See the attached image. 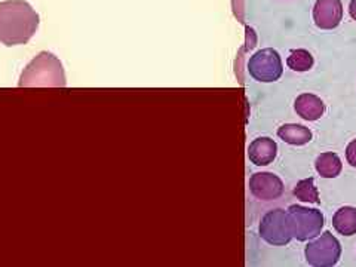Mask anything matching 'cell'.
Returning <instances> with one entry per match:
<instances>
[{"mask_svg":"<svg viewBox=\"0 0 356 267\" xmlns=\"http://www.w3.org/2000/svg\"><path fill=\"white\" fill-rule=\"evenodd\" d=\"M341 255V245L336 236H332L330 232L309 242L306 247V261L315 267H331L336 266Z\"/></svg>","mask_w":356,"mask_h":267,"instance_id":"4","label":"cell"},{"mask_svg":"<svg viewBox=\"0 0 356 267\" xmlns=\"http://www.w3.org/2000/svg\"><path fill=\"white\" fill-rule=\"evenodd\" d=\"M277 136L281 140H284L288 144L293 146H305V144L310 143L312 132L309 128L297 124H286L277 129Z\"/></svg>","mask_w":356,"mask_h":267,"instance_id":"12","label":"cell"},{"mask_svg":"<svg viewBox=\"0 0 356 267\" xmlns=\"http://www.w3.org/2000/svg\"><path fill=\"white\" fill-rule=\"evenodd\" d=\"M343 18L340 0H318L314 8L315 24L322 30L336 29Z\"/></svg>","mask_w":356,"mask_h":267,"instance_id":"8","label":"cell"},{"mask_svg":"<svg viewBox=\"0 0 356 267\" xmlns=\"http://www.w3.org/2000/svg\"><path fill=\"white\" fill-rule=\"evenodd\" d=\"M294 195L297 199L303 200V202L309 204H319V192L315 186L314 178H306V180L298 181L296 188H294Z\"/></svg>","mask_w":356,"mask_h":267,"instance_id":"14","label":"cell"},{"mask_svg":"<svg viewBox=\"0 0 356 267\" xmlns=\"http://www.w3.org/2000/svg\"><path fill=\"white\" fill-rule=\"evenodd\" d=\"M21 88H64L65 72L61 61L48 51H42L21 73Z\"/></svg>","mask_w":356,"mask_h":267,"instance_id":"2","label":"cell"},{"mask_svg":"<svg viewBox=\"0 0 356 267\" xmlns=\"http://www.w3.org/2000/svg\"><path fill=\"white\" fill-rule=\"evenodd\" d=\"M248 72L259 82L269 83L277 81L284 72L280 54L272 48H266L255 52L250 58Z\"/></svg>","mask_w":356,"mask_h":267,"instance_id":"5","label":"cell"},{"mask_svg":"<svg viewBox=\"0 0 356 267\" xmlns=\"http://www.w3.org/2000/svg\"><path fill=\"white\" fill-rule=\"evenodd\" d=\"M260 236L270 245H286L291 241V232L288 227L286 213L282 209H275L267 213L260 222Z\"/></svg>","mask_w":356,"mask_h":267,"instance_id":"6","label":"cell"},{"mask_svg":"<svg viewBox=\"0 0 356 267\" xmlns=\"http://www.w3.org/2000/svg\"><path fill=\"white\" fill-rule=\"evenodd\" d=\"M250 191L260 200H273L282 196L284 183L275 174L257 172L250 178Z\"/></svg>","mask_w":356,"mask_h":267,"instance_id":"7","label":"cell"},{"mask_svg":"<svg viewBox=\"0 0 356 267\" xmlns=\"http://www.w3.org/2000/svg\"><path fill=\"white\" fill-rule=\"evenodd\" d=\"M294 108L300 118H303L305 120L314 122V120L321 119V116L324 115L325 104L319 97H316L314 94H302L297 97L296 103H294Z\"/></svg>","mask_w":356,"mask_h":267,"instance_id":"10","label":"cell"},{"mask_svg":"<svg viewBox=\"0 0 356 267\" xmlns=\"http://www.w3.org/2000/svg\"><path fill=\"white\" fill-rule=\"evenodd\" d=\"M40 17L26 0L0 2V43L5 47L26 44L36 35Z\"/></svg>","mask_w":356,"mask_h":267,"instance_id":"1","label":"cell"},{"mask_svg":"<svg viewBox=\"0 0 356 267\" xmlns=\"http://www.w3.org/2000/svg\"><path fill=\"white\" fill-rule=\"evenodd\" d=\"M349 13H350V17L356 21V0H352V2H350Z\"/></svg>","mask_w":356,"mask_h":267,"instance_id":"17","label":"cell"},{"mask_svg":"<svg viewBox=\"0 0 356 267\" xmlns=\"http://www.w3.org/2000/svg\"><path fill=\"white\" fill-rule=\"evenodd\" d=\"M277 146L272 138L261 137L254 140L248 147V158L257 166H266L275 161Z\"/></svg>","mask_w":356,"mask_h":267,"instance_id":"9","label":"cell"},{"mask_svg":"<svg viewBox=\"0 0 356 267\" xmlns=\"http://www.w3.org/2000/svg\"><path fill=\"white\" fill-rule=\"evenodd\" d=\"M286 221L291 236L302 242L316 238L324 227V216L319 209L300 205H291L288 208Z\"/></svg>","mask_w":356,"mask_h":267,"instance_id":"3","label":"cell"},{"mask_svg":"<svg viewBox=\"0 0 356 267\" xmlns=\"http://www.w3.org/2000/svg\"><path fill=\"white\" fill-rule=\"evenodd\" d=\"M286 65L294 72H307L314 67V57L306 49H296L289 54Z\"/></svg>","mask_w":356,"mask_h":267,"instance_id":"15","label":"cell"},{"mask_svg":"<svg viewBox=\"0 0 356 267\" xmlns=\"http://www.w3.org/2000/svg\"><path fill=\"white\" fill-rule=\"evenodd\" d=\"M332 226L343 236L356 235V208H340L332 217Z\"/></svg>","mask_w":356,"mask_h":267,"instance_id":"11","label":"cell"},{"mask_svg":"<svg viewBox=\"0 0 356 267\" xmlns=\"http://www.w3.org/2000/svg\"><path fill=\"white\" fill-rule=\"evenodd\" d=\"M316 171L324 178H336L341 172V161L336 153H322L318 156L315 162Z\"/></svg>","mask_w":356,"mask_h":267,"instance_id":"13","label":"cell"},{"mask_svg":"<svg viewBox=\"0 0 356 267\" xmlns=\"http://www.w3.org/2000/svg\"><path fill=\"white\" fill-rule=\"evenodd\" d=\"M346 159L353 168H356V140L349 143V146L346 149Z\"/></svg>","mask_w":356,"mask_h":267,"instance_id":"16","label":"cell"}]
</instances>
